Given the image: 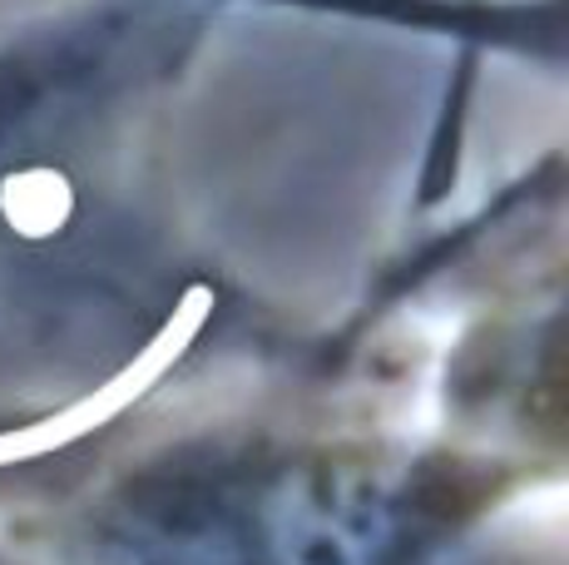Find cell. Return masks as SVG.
I'll list each match as a JSON object with an SVG mask.
<instances>
[{
  "label": "cell",
  "mask_w": 569,
  "mask_h": 565,
  "mask_svg": "<svg viewBox=\"0 0 569 565\" xmlns=\"http://www.w3.org/2000/svg\"><path fill=\"white\" fill-rule=\"evenodd\" d=\"M208 313H213V288H208V282H193V288L179 298L173 318L163 323V328L154 333V343H149L144 353H139L134 363L124 367V373L109 377L104 387H94V397L74 402V407H70V412H60V417H46V422H36V427L6 432V437H0V462H26V456L54 452V447H64V442L84 437V432L104 427V422H114L119 412L129 407V402L144 397L149 387H154L159 377L169 373V367L179 363L183 353H189L193 338L203 333Z\"/></svg>",
  "instance_id": "cell-1"
}]
</instances>
